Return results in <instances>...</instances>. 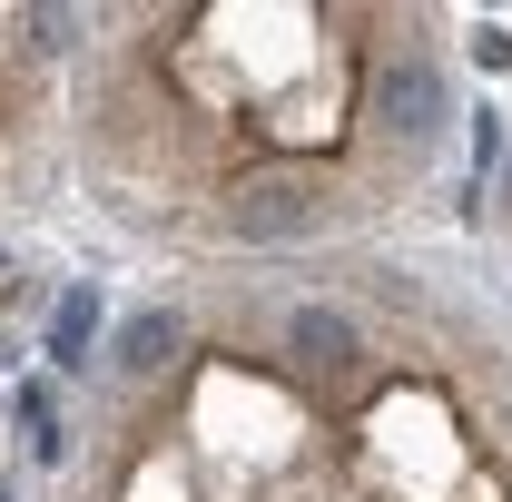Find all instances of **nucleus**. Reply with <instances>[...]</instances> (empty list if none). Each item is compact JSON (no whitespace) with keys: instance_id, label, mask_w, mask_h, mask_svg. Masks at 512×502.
<instances>
[{"instance_id":"1","label":"nucleus","mask_w":512,"mask_h":502,"mask_svg":"<svg viewBox=\"0 0 512 502\" xmlns=\"http://www.w3.org/2000/svg\"><path fill=\"white\" fill-rule=\"evenodd\" d=\"M217 217H227V237H237V247H306V237H325L335 197H325L306 168H256V178L227 188Z\"/></svg>"},{"instance_id":"2","label":"nucleus","mask_w":512,"mask_h":502,"mask_svg":"<svg viewBox=\"0 0 512 502\" xmlns=\"http://www.w3.org/2000/svg\"><path fill=\"white\" fill-rule=\"evenodd\" d=\"M453 119V79L434 50H384L375 60V128L384 138H404V148H434Z\"/></svg>"},{"instance_id":"3","label":"nucleus","mask_w":512,"mask_h":502,"mask_svg":"<svg viewBox=\"0 0 512 502\" xmlns=\"http://www.w3.org/2000/svg\"><path fill=\"white\" fill-rule=\"evenodd\" d=\"M276 355H286L296 375L345 384L355 365H365V335H355V315H345V306H325V296H296V306H276Z\"/></svg>"},{"instance_id":"4","label":"nucleus","mask_w":512,"mask_h":502,"mask_svg":"<svg viewBox=\"0 0 512 502\" xmlns=\"http://www.w3.org/2000/svg\"><path fill=\"white\" fill-rule=\"evenodd\" d=\"M178 345H188V315H178V306H148V315H128V325H119L109 365H119L128 384H148V375H168V365H178Z\"/></svg>"},{"instance_id":"5","label":"nucleus","mask_w":512,"mask_h":502,"mask_svg":"<svg viewBox=\"0 0 512 502\" xmlns=\"http://www.w3.org/2000/svg\"><path fill=\"white\" fill-rule=\"evenodd\" d=\"M89 325H99V286H69L60 296V315H50V365H89Z\"/></svg>"},{"instance_id":"6","label":"nucleus","mask_w":512,"mask_h":502,"mask_svg":"<svg viewBox=\"0 0 512 502\" xmlns=\"http://www.w3.org/2000/svg\"><path fill=\"white\" fill-rule=\"evenodd\" d=\"M503 414H512V375H503Z\"/></svg>"},{"instance_id":"7","label":"nucleus","mask_w":512,"mask_h":502,"mask_svg":"<svg viewBox=\"0 0 512 502\" xmlns=\"http://www.w3.org/2000/svg\"><path fill=\"white\" fill-rule=\"evenodd\" d=\"M503 197H512V168H503Z\"/></svg>"}]
</instances>
